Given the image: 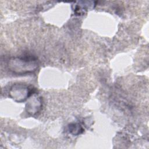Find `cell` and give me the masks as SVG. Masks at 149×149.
I'll return each instance as SVG.
<instances>
[{
	"label": "cell",
	"instance_id": "cell-4",
	"mask_svg": "<svg viewBox=\"0 0 149 149\" xmlns=\"http://www.w3.org/2000/svg\"><path fill=\"white\" fill-rule=\"evenodd\" d=\"M69 131L74 135H77L83 132L81 126L79 124H72L69 126Z\"/></svg>",
	"mask_w": 149,
	"mask_h": 149
},
{
	"label": "cell",
	"instance_id": "cell-2",
	"mask_svg": "<svg viewBox=\"0 0 149 149\" xmlns=\"http://www.w3.org/2000/svg\"><path fill=\"white\" fill-rule=\"evenodd\" d=\"M29 87L23 84L13 85L10 90V95L17 102L24 101L30 95Z\"/></svg>",
	"mask_w": 149,
	"mask_h": 149
},
{
	"label": "cell",
	"instance_id": "cell-3",
	"mask_svg": "<svg viewBox=\"0 0 149 149\" xmlns=\"http://www.w3.org/2000/svg\"><path fill=\"white\" fill-rule=\"evenodd\" d=\"M41 103L39 99L37 97H35V98H33L27 104V111L32 115L35 114L38 112V110L41 108Z\"/></svg>",
	"mask_w": 149,
	"mask_h": 149
},
{
	"label": "cell",
	"instance_id": "cell-1",
	"mask_svg": "<svg viewBox=\"0 0 149 149\" xmlns=\"http://www.w3.org/2000/svg\"><path fill=\"white\" fill-rule=\"evenodd\" d=\"M10 70L16 74H24L32 72L37 68L36 59L30 56L12 58L8 63Z\"/></svg>",
	"mask_w": 149,
	"mask_h": 149
}]
</instances>
